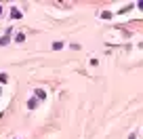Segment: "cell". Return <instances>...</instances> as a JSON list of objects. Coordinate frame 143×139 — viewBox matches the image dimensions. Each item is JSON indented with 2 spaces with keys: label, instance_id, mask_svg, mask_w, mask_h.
<instances>
[{
  "label": "cell",
  "instance_id": "7a4b0ae2",
  "mask_svg": "<svg viewBox=\"0 0 143 139\" xmlns=\"http://www.w3.org/2000/svg\"><path fill=\"white\" fill-rule=\"evenodd\" d=\"M34 93H36V97H38V99H46V93H44L42 89H36Z\"/></svg>",
  "mask_w": 143,
  "mask_h": 139
},
{
  "label": "cell",
  "instance_id": "8992f818",
  "mask_svg": "<svg viewBox=\"0 0 143 139\" xmlns=\"http://www.w3.org/2000/svg\"><path fill=\"white\" fill-rule=\"evenodd\" d=\"M15 40H17V42H23V40H25V36H23V34H17Z\"/></svg>",
  "mask_w": 143,
  "mask_h": 139
},
{
  "label": "cell",
  "instance_id": "277c9868",
  "mask_svg": "<svg viewBox=\"0 0 143 139\" xmlns=\"http://www.w3.org/2000/svg\"><path fill=\"white\" fill-rule=\"evenodd\" d=\"M53 49H55V51H59V49H63V42H55V44H53Z\"/></svg>",
  "mask_w": 143,
  "mask_h": 139
},
{
  "label": "cell",
  "instance_id": "ba28073f",
  "mask_svg": "<svg viewBox=\"0 0 143 139\" xmlns=\"http://www.w3.org/2000/svg\"><path fill=\"white\" fill-rule=\"evenodd\" d=\"M128 139H135V135H133V137H128Z\"/></svg>",
  "mask_w": 143,
  "mask_h": 139
},
{
  "label": "cell",
  "instance_id": "3957f363",
  "mask_svg": "<svg viewBox=\"0 0 143 139\" xmlns=\"http://www.w3.org/2000/svg\"><path fill=\"white\" fill-rule=\"evenodd\" d=\"M36 105H38V101H36L34 97H32V99H29V101H27V107H29V110H32V107H36Z\"/></svg>",
  "mask_w": 143,
  "mask_h": 139
},
{
  "label": "cell",
  "instance_id": "6da1fadb",
  "mask_svg": "<svg viewBox=\"0 0 143 139\" xmlns=\"http://www.w3.org/2000/svg\"><path fill=\"white\" fill-rule=\"evenodd\" d=\"M11 17H13V19H21V11L13 7V9H11Z\"/></svg>",
  "mask_w": 143,
  "mask_h": 139
},
{
  "label": "cell",
  "instance_id": "52a82bcc",
  "mask_svg": "<svg viewBox=\"0 0 143 139\" xmlns=\"http://www.w3.org/2000/svg\"><path fill=\"white\" fill-rule=\"evenodd\" d=\"M0 15H2V7H0Z\"/></svg>",
  "mask_w": 143,
  "mask_h": 139
},
{
  "label": "cell",
  "instance_id": "5b68a950",
  "mask_svg": "<svg viewBox=\"0 0 143 139\" xmlns=\"http://www.w3.org/2000/svg\"><path fill=\"white\" fill-rule=\"evenodd\" d=\"M7 42H9V36H2V38H0V46H2V44H7Z\"/></svg>",
  "mask_w": 143,
  "mask_h": 139
}]
</instances>
